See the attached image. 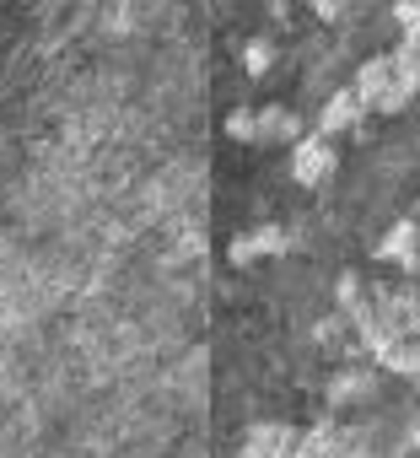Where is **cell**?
<instances>
[{
    "label": "cell",
    "mask_w": 420,
    "mask_h": 458,
    "mask_svg": "<svg viewBox=\"0 0 420 458\" xmlns=\"http://www.w3.org/2000/svg\"><path fill=\"white\" fill-rule=\"evenodd\" d=\"M350 92L361 98V108H366V114H404V108L420 98V65H415L404 49L372 55V60L356 71Z\"/></svg>",
    "instance_id": "obj_1"
},
{
    "label": "cell",
    "mask_w": 420,
    "mask_h": 458,
    "mask_svg": "<svg viewBox=\"0 0 420 458\" xmlns=\"http://www.w3.org/2000/svg\"><path fill=\"white\" fill-rule=\"evenodd\" d=\"M334 173H340V151H334V140H323L318 130L291 146V178H297L302 189H323Z\"/></svg>",
    "instance_id": "obj_2"
},
{
    "label": "cell",
    "mask_w": 420,
    "mask_h": 458,
    "mask_svg": "<svg viewBox=\"0 0 420 458\" xmlns=\"http://www.w3.org/2000/svg\"><path fill=\"white\" fill-rule=\"evenodd\" d=\"M372 308H377L382 335L420 340V297H415V292H404V286H377V292H372Z\"/></svg>",
    "instance_id": "obj_3"
},
{
    "label": "cell",
    "mask_w": 420,
    "mask_h": 458,
    "mask_svg": "<svg viewBox=\"0 0 420 458\" xmlns=\"http://www.w3.org/2000/svg\"><path fill=\"white\" fill-rule=\"evenodd\" d=\"M297 442L302 431L286 426V420H254L238 442V458H297Z\"/></svg>",
    "instance_id": "obj_4"
},
{
    "label": "cell",
    "mask_w": 420,
    "mask_h": 458,
    "mask_svg": "<svg viewBox=\"0 0 420 458\" xmlns=\"http://www.w3.org/2000/svg\"><path fill=\"white\" fill-rule=\"evenodd\" d=\"M291 249V238H286V226H275V221H265V226H248V233H238L232 243H227V259L243 270V265H259V259H281Z\"/></svg>",
    "instance_id": "obj_5"
},
{
    "label": "cell",
    "mask_w": 420,
    "mask_h": 458,
    "mask_svg": "<svg viewBox=\"0 0 420 458\" xmlns=\"http://www.w3.org/2000/svg\"><path fill=\"white\" fill-rule=\"evenodd\" d=\"M345 442H350V426L340 415H323L302 431L297 442V458H345Z\"/></svg>",
    "instance_id": "obj_6"
},
{
    "label": "cell",
    "mask_w": 420,
    "mask_h": 458,
    "mask_svg": "<svg viewBox=\"0 0 420 458\" xmlns=\"http://www.w3.org/2000/svg\"><path fill=\"white\" fill-rule=\"evenodd\" d=\"M382 265H399V270H415L420 265V226L415 221H393L388 233H382V243L372 249Z\"/></svg>",
    "instance_id": "obj_7"
},
{
    "label": "cell",
    "mask_w": 420,
    "mask_h": 458,
    "mask_svg": "<svg viewBox=\"0 0 420 458\" xmlns=\"http://www.w3.org/2000/svg\"><path fill=\"white\" fill-rule=\"evenodd\" d=\"M361 119H366L361 98H356L350 87H340V92H329V103H323V114H318V135L334 140V135H345V130H361Z\"/></svg>",
    "instance_id": "obj_8"
},
{
    "label": "cell",
    "mask_w": 420,
    "mask_h": 458,
    "mask_svg": "<svg viewBox=\"0 0 420 458\" xmlns=\"http://www.w3.org/2000/svg\"><path fill=\"white\" fill-rule=\"evenodd\" d=\"M377 394V372L372 367H340L329 377V410H350V404H366Z\"/></svg>",
    "instance_id": "obj_9"
},
{
    "label": "cell",
    "mask_w": 420,
    "mask_h": 458,
    "mask_svg": "<svg viewBox=\"0 0 420 458\" xmlns=\"http://www.w3.org/2000/svg\"><path fill=\"white\" fill-rule=\"evenodd\" d=\"M307 130H302V114H291V108H281V103H270V108H259V146H297Z\"/></svg>",
    "instance_id": "obj_10"
},
{
    "label": "cell",
    "mask_w": 420,
    "mask_h": 458,
    "mask_svg": "<svg viewBox=\"0 0 420 458\" xmlns=\"http://www.w3.org/2000/svg\"><path fill=\"white\" fill-rule=\"evenodd\" d=\"M372 361H377L382 372H393V377H420V340L388 335V340L372 351Z\"/></svg>",
    "instance_id": "obj_11"
},
{
    "label": "cell",
    "mask_w": 420,
    "mask_h": 458,
    "mask_svg": "<svg viewBox=\"0 0 420 458\" xmlns=\"http://www.w3.org/2000/svg\"><path fill=\"white\" fill-rule=\"evenodd\" d=\"M334 297H340V313H345V318L366 313V302H372V292L361 286V276H356V270H345V276L334 281Z\"/></svg>",
    "instance_id": "obj_12"
},
{
    "label": "cell",
    "mask_w": 420,
    "mask_h": 458,
    "mask_svg": "<svg viewBox=\"0 0 420 458\" xmlns=\"http://www.w3.org/2000/svg\"><path fill=\"white\" fill-rule=\"evenodd\" d=\"M243 71H248L254 81H265V76L275 71V44H270V38H248V44H243Z\"/></svg>",
    "instance_id": "obj_13"
},
{
    "label": "cell",
    "mask_w": 420,
    "mask_h": 458,
    "mask_svg": "<svg viewBox=\"0 0 420 458\" xmlns=\"http://www.w3.org/2000/svg\"><path fill=\"white\" fill-rule=\"evenodd\" d=\"M227 135L243 146H259V108H232L227 114Z\"/></svg>",
    "instance_id": "obj_14"
},
{
    "label": "cell",
    "mask_w": 420,
    "mask_h": 458,
    "mask_svg": "<svg viewBox=\"0 0 420 458\" xmlns=\"http://www.w3.org/2000/svg\"><path fill=\"white\" fill-rule=\"evenodd\" d=\"M393 22L404 33H420V0H393Z\"/></svg>",
    "instance_id": "obj_15"
},
{
    "label": "cell",
    "mask_w": 420,
    "mask_h": 458,
    "mask_svg": "<svg viewBox=\"0 0 420 458\" xmlns=\"http://www.w3.org/2000/svg\"><path fill=\"white\" fill-rule=\"evenodd\" d=\"M313 12H318L323 22H340V17L350 12V0H313Z\"/></svg>",
    "instance_id": "obj_16"
},
{
    "label": "cell",
    "mask_w": 420,
    "mask_h": 458,
    "mask_svg": "<svg viewBox=\"0 0 420 458\" xmlns=\"http://www.w3.org/2000/svg\"><path fill=\"white\" fill-rule=\"evenodd\" d=\"M399 49H404V55L420 65V33H404V38H399Z\"/></svg>",
    "instance_id": "obj_17"
}]
</instances>
